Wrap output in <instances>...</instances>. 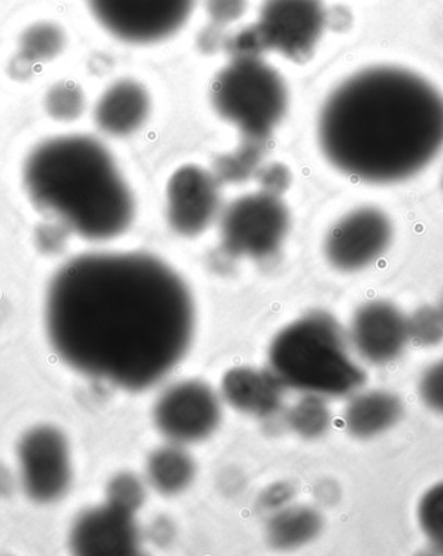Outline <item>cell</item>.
<instances>
[{"instance_id":"17","label":"cell","mask_w":443,"mask_h":556,"mask_svg":"<svg viewBox=\"0 0 443 556\" xmlns=\"http://www.w3.org/2000/svg\"><path fill=\"white\" fill-rule=\"evenodd\" d=\"M404 415L398 396L387 391L357 394L349 402L344 424L349 433L358 439H372L391 430Z\"/></svg>"},{"instance_id":"1","label":"cell","mask_w":443,"mask_h":556,"mask_svg":"<svg viewBox=\"0 0 443 556\" xmlns=\"http://www.w3.org/2000/svg\"><path fill=\"white\" fill-rule=\"evenodd\" d=\"M45 318L66 365L134 392L159 383L183 359L197 325L185 280L140 252L68 261L51 280Z\"/></svg>"},{"instance_id":"23","label":"cell","mask_w":443,"mask_h":556,"mask_svg":"<svg viewBox=\"0 0 443 556\" xmlns=\"http://www.w3.org/2000/svg\"><path fill=\"white\" fill-rule=\"evenodd\" d=\"M46 110L53 119L71 123L85 111L84 92L72 83L58 84L47 92Z\"/></svg>"},{"instance_id":"3","label":"cell","mask_w":443,"mask_h":556,"mask_svg":"<svg viewBox=\"0 0 443 556\" xmlns=\"http://www.w3.org/2000/svg\"><path fill=\"white\" fill-rule=\"evenodd\" d=\"M23 177L33 203L80 238H117L136 217L130 187L96 138L74 134L46 140L26 159Z\"/></svg>"},{"instance_id":"5","label":"cell","mask_w":443,"mask_h":556,"mask_svg":"<svg viewBox=\"0 0 443 556\" xmlns=\"http://www.w3.org/2000/svg\"><path fill=\"white\" fill-rule=\"evenodd\" d=\"M214 111L237 126L245 142L264 144L288 106L284 79L258 56L235 58L214 78Z\"/></svg>"},{"instance_id":"16","label":"cell","mask_w":443,"mask_h":556,"mask_svg":"<svg viewBox=\"0 0 443 556\" xmlns=\"http://www.w3.org/2000/svg\"><path fill=\"white\" fill-rule=\"evenodd\" d=\"M150 111V93L144 87L132 79H121L100 97L93 117L100 130L126 137L144 125Z\"/></svg>"},{"instance_id":"12","label":"cell","mask_w":443,"mask_h":556,"mask_svg":"<svg viewBox=\"0 0 443 556\" xmlns=\"http://www.w3.org/2000/svg\"><path fill=\"white\" fill-rule=\"evenodd\" d=\"M167 218L174 231L198 237L217 217L220 206L218 179L198 165H185L167 184Z\"/></svg>"},{"instance_id":"21","label":"cell","mask_w":443,"mask_h":556,"mask_svg":"<svg viewBox=\"0 0 443 556\" xmlns=\"http://www.w3.org/2000/svg\"><path fill=\"white\" fill-rule=\"evenodd\" d=\"M288 425L304 439L324 437L331 427L332 414L325 397L306 394L288 413Z\"/></svg>"},{"instance_id":"24","label":"cell","mask_w":443,"mask_h":556,"mask_svg":"<svg viewBox=\"0 0 443 556\" xmlns=\"http://www.w3.org/2000/svg\"><path fill=\"white\" fill-rule=\"evenodd\" d=\"M409 341L419 346H435L443 341V317L438 306L426 305L407 317Z\"/></svg>"},{"instance_id":"29","label":"cell","mask_w":443,"mask_h":556,"mask_svg":"<svg viewBox=\"0 0 443 556\" xmlns=\"http://www.w3.org/2000/svg\"><path fill=\"white\" fill-rule=\"evenodd\" d=\"M438 307H439V311L441 312L442 317H443V294H442V296L440 299V303H439Z\"/></svg>"},{"instance_id":"28","label":"cell","mask_w":443,"mask_h":556,"mask_svg":"<svg viewBox=\"0 0 443 556\" xmlns=\"http://www.w3.org/2000/svg\"><path fill=\"white\" fill-rule=\"evenodd\" d=\"M294 492L290 485L275 484L262 494L261 504L265 510L277 513L290 504Z\"/></svg>"},{"instance_id":"19","label":"cell","mask_w":443,"mask_h":556,"mask_svg":"<svg viewBox=\"0 0 443 556\" xmlns=\"http://www.w3.org/2000/svg\"><path fill=\"white\" fill-rule=\"evenodd\" d=\"M197 466L182 447L173 445L157 448L147 464V477L154 491L177 495L192 484Z\"/></svg>"},{"instance_id":"4","label":"cell","mask_w":443,"mask_h":556,"mask_svg":"<svg viewBox=\"0 0 443 556\" xmlns=\"http://www.w3.org/2000/svg\"><path fill=\"white\" fill-rule=\"evenodd\" d=\"M268 362L286 388L321 397L346 396L366 380L340 325L326 313L307 314L283 328L273 340Z\"/></svg>"},{"instance_id":"13","label":"cell","mask_w":443,"mask_h":556,"mask_svg":"<svg viewBox=\"0 0 443 556\" xmlns=\"http://www.w3.org/2000/svg\"><path fill=\"white\" fill-rule=\"evenodd\" d=\"M351 341L369 364L387 365L397 359L409 343L407 317L389 301H369L354 313Z\"/></svg>"},{"instance_id":"6","label":"cell","mask_w":443,"mask_h":556,"mask_svg":"<svg viewBox=\"0 0 443 556\" xmlns=\"http://www.w3.org/2000/svg\"><path fill=\"white\" fill-rule=\"evenodd\" d=\"M290 225V212L278 193H248L225 211L221 245L235 257L266 258L283 244Z\"/></svg>"},{"instance_id":"8","label":"cell","mask_w":443,"mask_h":556,"mask_svg":"<svg viewBox=\"0 0 443 556\" xmlns=\"http://www.w3.org/2000/svg\"><path fill=\"white\" fill-rule=\"evenodd\" d=\"M391 217L378 206L349 212L328 231L325 252L328 263L342 273H357L379 261L392 245Z\"/></svg>"},{"instance_id":"18","label":"cell","mask_w":443,"mask_h":556,"mask_svg":"<svg viewBox=\"0 0 443 556\" xmlns=\"http://www.w3.org/2000/svg\"><path fill=\"white\" fill-rule=\"evenodd\" d=\"M324 519L312 507L287 506L268 521L267 541L278 551H294L318 538Z\"/></svg>"},{"instance_id":"30","label":"cell","mask_w":443,"mask_h":556,"mask_svg":"<svg viewBox=\"0 0 443 556\" xmlns=\"http://www.w3.org/2000/svg\"><path fill=\"white\" fill-rule=\"evenodd\" d=\"M442 187H443V177H442Z\"/></svg>"},{"instance_id":"11","label":"cell","mask_w":443,"mask_h":556,"mask_svg":"<svg viewBox=\"0 0 443 556\" xmlns=\"http://www.w3.org/2000/svg\"><path fill=\"white\" fill-rule=\"evenodd\" d=\"M220 418L217 394L197 380L167 388L153 408L154 425L174 444H192L210 438Z\"/></svg>"},{"instance_id":"27","label":"cell","mask_w":443,"mask_h":556,"mask_svg":"<svg viewBox=\"0 0 443 556\" xmlns=\"http://www.w3.org/2000/svg\"><path fill=\"white\" fill-rule=\"evenodd\" d=\"M246 0H206L207 15L217 26H225L244 15Z\"/></svg>"},{"instance_id":"2","label":"cell","mask_w":443,"mask_h":556,"mask_svg":"<svg viewBox=\"0 0 443 556\" xmlns=\"http://www.w3.org/2000/svg\"><path fill=\"white\" fill-rule=\"evenodd\" d=\"M318 142L345 176L371 185L405 182L443 150V96L413 71L369 66L328 96Z\"/></svg>"},{"instance_id":"20","label":"cell","mask_w":443,"mask_h":556,"mask_svg":"<svg viewBox=\"0 0 443 556\" xmlns=\"http://www.w3.org/2000/svg\"><path fill=\"white\" fill-rule=\"evenodd\" d=\"M65 33L55 23H37L20 38V56L26 63L50 62L63 52Z\"/></svg>"},{"instance_id":"25","label":"cell","mask_w":443,"mask_h":556,"mask_svg":"<svg viewBox=\"0 0 443 556\" xmlns=\"http://www.w3.org/2000/svg\"><path fill=\"white\" fill-rule=\"evenodd\" d=\"M144 500L143 482L131 473L118 475L106 489V502L131 514H136L143 506Z\"/></svg>"},{"instance_id":"7","label":"cell","mask_w":443,"mask_h":556,"mask_svg":"<svg viewBox=\"0 0 443 556\" xmlns=\"http://www.w3.org/2000/svg\"><path fill=\"white\" fill-rule=\"evenodd\" d=\"M197 0H87L93 17L123 42L150 45L182 28Z\"/></svg>"},{"instance_id":"22","label":"cell","mask_w":443,"mask_h":556,"mask_svg":"<svg viewBox=\"0 0 443 556\" xmlns=\"http://www.w3.org/2000/svg\"><path fill=\"white\" fill-rule=\"evenodd\" d=\"M418 521L427 540L443 551V481L422 494L418 505Z\"/></svg>"},{"instance_id":"15","label":"cell","mask_w":443,"mask_h":556,"mask_svg":"<svg viewBox=\"0 0 443 556\" xmlns=\"http://www.w3.org/2000/svg\"><path fill=\"white\" fill-rule=\"evenodd\" d=\"M284 386L271 370L252 367L232 368L221 381L225 400L237 410L266 418L283 404Z\"/></svg>"},{"instance_id":"26","label":"cell","mask_w":443,"mask_h":556,"mask_svg":"<svg viewBox=\"0 0 443 556\" xmlns=\"http://www.w3.org/2000/svg\"><path fill=\"white\" fill-rule=\"evenodd\" d=\"M419 394L428 408L443 414V358L428 367L421 375Z\"/></svg>"},{"instance_id":"10","label":"cell","mask_w":443,"mask_h":556,"mask_svg":"<svg viewBox=\"0 0 443 556\" xmlns=\"http://www.w3.org/2000/svg\"><path fill=\"white\" fill-rule=\"evenodd\" d=\"M20 473L29 498L39 504L58 501L68 491L72 460L68 441L53 427L33 428L20 441Z\"/></svg>"},{"instance_id":"14","label":"cell","mask_w":443,"mask_h":556,"mask_svg":"<svg viewBox=\"0 0 443 556\" xmlns=\"http://www.w3.org/2000/svg\"><path fill=\"white\" fill-rule=\"evenodd\" d=\"M134 515L109 502L84 513L72 528L73 552L92 556L138 554L140 535Z\"/></svg>"},{"instance_id":"9","label":"cell","mask_w":443,"mask_h":556,"mask_svg":"<svg viewBox=\"0 0 443 556\" xmlns=\"http://www.w3.org/2000/svg\"><path fill=\"white\" fill-rule=\"evenodd\" d=\"M326 28L321 0H265L254 26L264 50L304 62L317 47Z\"/></svg>"}]
</instances>
